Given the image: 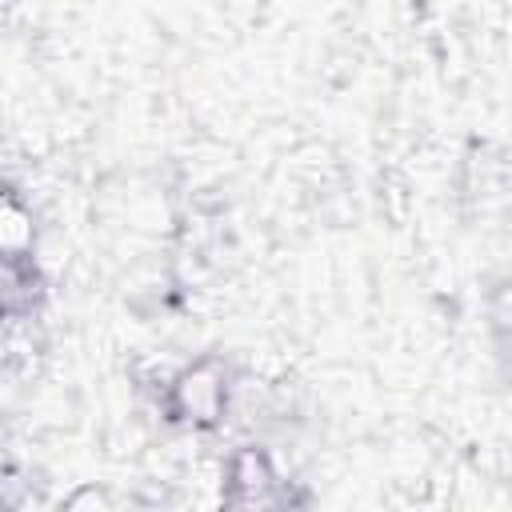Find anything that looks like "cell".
Returning <instances> with one entry per match:
<instances>
[{
    "label": "cell",
    "instance_id": "obj_1",
    "mask_svg": "<svg viewBox=\"0 0 512 512\" xmlns=\"http://www.w3.org/2000/svg\"><path fill=\"white\" fill-rule=\"evenodd\" d=\"M228 404L224 372L212 364H196L172 380V412H180L188 424H212L220 420Z\"/></svg>",
    "mask_w": 512,
    "mask_h": 512
},
{
    "label": "cell",
    "instance_id": "obj_2",
    "mask_svg": "<svg viewBox=\"0 0 512 512\" xmlns=\"http://www.w3.org/2000/svg\"><path fill=\"white\" fill-rule=\"evenodd\" d=\"M228 480H232V488H236L240 496H248V500L264 496V492L272 488L268 456L256 452V448H240V452L232 456V464H228Z\"/></svg>",
    "mask_w": 512,
    "mask_h": 512
}]
</instances>
